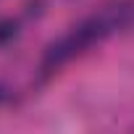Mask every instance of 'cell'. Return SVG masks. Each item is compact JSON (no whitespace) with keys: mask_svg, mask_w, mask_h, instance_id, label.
Returning a JSON list of instances; mask_svg holds the SVG:
<instances>
[{"mask_svg":"<svg viewBox=\"0 0 134 134\" xmlns=\"http://www.w3.org/2000/svg\"><path fill=\"white\" fill-rule=\"evenodd\" d=\"M134 26V0H113V3L97 8L79 24H74L66 34L53 40L40 60V76L47 79L58 69H63L66 63H71L74 58L84 55L95 45L105 42L113 34H121Z\"/></svg>","mask_w":134,"mask_h":134,"instance_id":"cell-1","label":"cell"},{"mask_svg":"<svg viewBox=\"0 0 134 134\" xmlns=\"http://www.w3.org/2000/svg\"><path fill=\"white\" fill-rule=\"evenodd\" d=\"M16 21H3L0 24V42H8V40H13L16 37Z\"/></svg>","mask_w":134,"mask_h":134,"instance_id":"cell-2","label":"cell"},{"mask_svg":"<svg viewBox=\"0 0 134 134\" xmlns=\"http://www.w3.org/2000/svg\"><path fill=\"white\" fill-rule=\"evenodd\" d=\"M3 97H5V90H3V87H0V100H3Z\"/></svg>","mask_w":134,"mask_h":134,"instance_id":"cell-3","label":"cell"}]
</instances>
